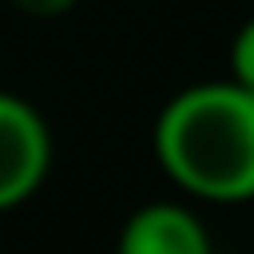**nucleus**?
Returning <instances> with one entry per match:
<instances>
[{
    "label": "nucleus",
    "instance_id": "nucleus-1",
    "mask_svg": "<svg viewBox=\"0 0 254 254\" xmlns=\"http://www.w3.org/2000/svg\"><path fill=\"white\" fill-rule=\"evenodd\" d=\"M160 174L193 202L254 198V90L236 75L198 80L165 99L151 127Z\"/></svg>",
    "mask_w": 254,
    "mask_h": 254
},
{
    "label": "nucleus",
    "instance_id": "nucleus-2",
    "mask_svg": "<svg viewBox=\"0 0 254 254\" xmlns=\"http://www.w3.org/2000/svg\"><path fill=\"white\" fill-rule=\"evenodd\" d=\"M52 127L24 94L0 90V217L24 207L52 174Z\"/></svg>",
    "mask_w": 254,
    "mask_h": 254
},
{
    "label": "nucleus",
    "instance_id": "nucleus-3",
    "mask_svg": "<svg viewBox=\"0 0 254 254\" xmlns=\"http://www.w3.org/2000/svg\"><path fill=\"white\" fill-rule=\"evenodd\" d=\"M113 254H212V231L189 202L155 198L127 212Z\"/></svg>",
    "mask_w": 254,
    "mask_h": 254
},
{
    "label": "nucleus",
    "instance_id": "nucleus-4",
    "mask_svg": "<svg viewBox=\"0 0 254 254\" xmlns=\"http://www.w3.org/2000/svg\"><path fill=\"white\" fill-rule=\"evenodd\" d=\"M226 62H231V71H226V75H236L240 85H250V90H254V14H250L240 28H236Z\"/></svg>",
    "mask_w": 254,
    "mask_h": 254
},
{
    "label": "nucleus",
    "instance_id": "nucleus-5",
    "mask_svg": "<svg viewBox=\"0 0 254 254\" xmlns=\"http://www.w3.org/2000/svg\"><path fill=\"white\" fill-rule=\"evenodd\" d=\"M9 5H14L19 14H28V19H62V14H71L80 0H9Z\"/></svg>",
    "mask_w": 254,
    "mask_h": 254
}]
</instances>
